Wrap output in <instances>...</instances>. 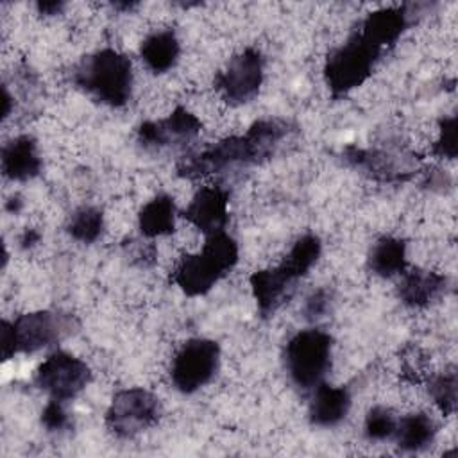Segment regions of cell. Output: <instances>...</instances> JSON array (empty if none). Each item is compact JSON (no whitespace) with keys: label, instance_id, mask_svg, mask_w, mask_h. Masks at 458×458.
<instances>
[{"label":"cell","instance_id":"obj_9","mask_svg":"<svg viewBox=\"0 0 458 458\" xmlns=\"http://www.w3.org/2000/svg\"><path fill=\"white\" fill-rule=\"evenodd\" d=\"M220 345L211 338H190L175 352L170 379L181 394H195L218 372Z\"/></svg>","mask_w":458,"mask_h":458},{"label":"cell","instance_id":"obj_15","mask_svg":"<svg viewBox=\"0 0 458 458\" xmlns=\"http://www.w3.org/2000/svg\"><path fill=\"white\" fill-rule=\"evenodd\" d=\"M413 13L410 5L381 7L369 13L360 23V34L383 52L397 43V39L411 25Z\"/></svg>","mask_w":458,"mask_h":458},{"label":"cell","instance_id":"obj_30","mask_svg":"<svg viewBox=\"0 0 458 458\" xmlns=\"http://www.w3.org/2000/svg\"><path fill=\"white\" fill-rule=\"evenodd\" d=\"M0 349H2V360L7 361L11 360L18 349H16V340H14V331H13V322L2 320L0 326Z\"/></svg>","mask_w":458,"mask_h":458},{"label":"cell","instance_id":"obj_32","mask_svg":"<svg viewBox=\"0 0 458 458\" xmlns=\"http://www.w3.org/2000/svg\"><path fill=\"white\" fill-rule=\"evenodd\" d=\"M66 7L64 2L61 0H45V2H38L36 4V9L41 16H55V14H61L63 9Z\"/></svg>","mask_w":458,"mask_h":458},{"label":"cell","instance_id":"obj_4","mask_svg":"<svg viewBox=\"0 0 458 458\" xmlns=\"http://www.w3.org/2000/svg\"><path fill=\"white\" fill-rule=\"evenodd\" d=\"M238 243L225 231L206 236L199 252L184 254L172 272V281L188 297L206 295L238 263Z\"/></svg>","mask_w":458,"mask_h":458},{"label":"cell","instance_id":"obj_22","mask_svg":"<svg viewBox=\"0 0 458 458\" xmlns=\"http://www.w3.org/2000/svg\"><path fill=\"white\" fill-rule=\"evenodd\" d=\"M437 433V422L428 413L415 411L397 419V426L392 438L395 440L401 451L419 453L428 449L435 442Z\"/></svg>","mask_w":458,"mask_h":458},{"label":"cell","instance_id":"obj_12","mask_svg":"<svg viewBox=\"0 0 458 458\" xmlns=\"http://www.w3.org/2000/svg\"><path fill=\"white\" fill-rule=\"evenodd\" d=\"M91 381L89 365L66 351H54L48 354L34 374V383L50 399L72 401Z\"/></svg>","mask_w":458,"mask_h":458},{"label":"cell","instance_id":"obj_31","mask_svg":"<svg viewBox=\"0 0 458 458\" xmlns=\"http://www.w3.org/2000/svg\"><path fill=\"white\" fill-rule=\"evenodd\" d=\"M39 242H41V233H39L38 229H34V227L23 229V233H21L20 238H18V245H20V249H23V250L36 247Z\"/></svg>","mask_w":458,"mask_h":458},{"label":"cell","instance_id":"obj_34","mask_svg":"<svg viewBox=\"0 0 458 458\" xmlns=\"http://www.w3.org/2000/svg\"><path fill=\"white\" fill-rule=\"evenodd\" d=\"M21 208H23V200L20 195H13L5 200V211H9L13 215H18L21 211Z\"/></svg>","mask_w":458,"mask_h":458},{"label":"cell","instance_id":"obj_16","mask_svg":"<svg viewBox=\"0 0 458 458\" xmlns=\"http://www.w3.org/2000/svg\"><path fill=\"white\" fill-rule=\"evenodd\" d=\"M449 288L447 276L426 270V268H411L401 276L397 284V297L408 308H426L437 302Z\"/></svg>","mask_w":458,"mask_h":458},{"label":"cell","instance_id":"obj_6","mask_svg":"<svg viewBox=\"0 0 458 458\" xmlns=\"http://www.w3.org/2000/svg\"><path fill=\"white\" fill-rule=\"evenodd\" d=\"M284 369L301 392H311L324 383L333 360V336L318 327L297 331L288 338L283 352Z\"/></svg>","mask_w":458,"mask_h":458},{"label":"cell","instance_id":"obj_20","mask_svg":"<svg viewBox=\"0 0 458 458\" xmlns=\"http://www.w3.org/2000/svg\"><path fill=\"white\" fill-rule=\"evenodd\" d=\"M177 208L175 200L168 193H157L138 213V229L143 238L154 240L168 236L175 231Z\"/></svg>","mask_w":458,"mask_h":458},{"label":"cell","instance_id":"obj_3","mask_svg":"<svg viewBox=\"0 0 458 458\" xmlns=\"http://www.w3.org/2000/svg\"><path fill=\"white\" fill-rule=\"evenodd\" d=\"M72 81L95 102L123 107L132 95V63L114 48H100L81 59L73 68Z\"/></svg>","mask_w":458,"mask_h":458},{"label":"cell","instance_id":"obj_24","mask_svg":"<svg viewBox=\"0 0 458 458\" xmlns=\"http://www.w3.org/2000/svg\"><path fill=\"white\" fill-rule=\"evenodd\" d=\"M456 388H458V374L454 365L447 367L444 372H438L428 383V392L435 406L445 417L456 411Z\"/></svg>","mask_w":458,"mask_h":458},{"label":"cell","instance_id":"obj_2","mask_svg":"<svg viewBox=\"0 0 458 458\" xmlns=\"http://www.w3.org/2000/svg\"><path fill=\"white\" fill-rule=\"evenodd\" d=\"M320 254V238L313 233H306L295 240L281 263L252 272L249 283L261 318L272 317L284 302L290 301L297 283L308 276Z\"/></svg>","mask_w":458,"mask_h":458},{"label":"cell","instance_id":"obj_7","mask_svg":"<svg viewBox=\"0 0 458 458\" xmlns=\"http://www.w3.org/2000/svg\"><path fill=\"white\" fill-rule=\"evenodd\" d=\"M161 419V401L147 388L132 386L116 392L106 410V428L120 440L132 438L156 426Z\"/></svg>","mask_w":458,"mask_h":458},{"label":"cell","instance_id":"obj_17","mask_svg":"<svg viewBox=\"0 0 458 458\" xmlns=\"http://www.w3.org/2000/svg\"><path fill=\"white\" fill-rule=\"evenodd\" d=\"M308 404V420L315 428L338 426L351 410V392L345 386H333L326 381L315 386Z\"/></svg>","mask_w":458,"mask_h":458},{"label":"cell","instance_id":"obj_11","mask_svg":"<svg viewBox=\"0 0 458 458\" xmlns=\"http://www.w3.org/2000/svg\"><path fill=\"white\" fill-rule=\"evenodd\" d=\"M263 75L265 57L258 48L249 47L229 59L225 68L215 75L213 84L225 104L243 106L259 93Z\"/></svg>","mask_w":458,"mask_h":458},{"label":"cell","instance_id":"obj_26","mask_svg":"<svg viewBox=\"0 0 458 458\" xmlns=\"http://www.w3.org/2000/svg\"><path fill=\"white\" fill-rule=\"evenodd\" d=\"M458 152L456 143V116H444L438 122V138L433 143V154L440 159H454Z\"/></svg>","mask_w":458,"mask_h":458},{"label":"cell","instance_id":"obj_13","mask_svg":"<svg viewBox=\"0 0 458 458\" xmlns=\"http://www.w3.org/2000/svg\"><path fill=\"white\" fill-rule=\"evenodd\" d=\"M202 131V122L190 109L177 106L166 118L145 120L136 129V141L147 150H159L172 145H184Z\"/></svg>","mask_w":458,"mask_h":458},{"label":"cell","instance_id":"obj_18","mask_svg":"<svg viewBox=\"0 0 458 458\" xmlns=\"http://www.w3.org/2000/svg\"><path fill=\"white\" fill-rule=\"evenodd\" d=\"M2 174L4 177L25 182L41 174V156L38 150V143L29 134H20L7 141L2 147Z\"/></svg>","mask_w":458,"mask_h":458},{"label":"cell","instance_id":"obj_29","mask_svg":"<svg viewBox=\"0 0 458 458\" xmlns=\"http://www.w3.org/2000/svg\"><path fill=\"white\" fill-rule=\"evenodd\" d=\"M422 186H426L428 190H431V191H447V190H451V186H453V179H451V175L445 172V170H442V168H431V170H428V172H424V175H422Z\"/></svg>","mask_w":458,"mask_h":458},{"label":"cell","instance_id":"obj_21","mask_svg":"<svg viewBox=\"0 0 458 458\" xmlns=\"http://www.w3.org/2000/svg\"><path fill=\"white\" fill-rule=\"evenodd\" d=\"M408 243L397 236H381L367 256L369 270L383 279L403 276L406 272Z\"/></svg>","mask_w":458,"mask_h":458},{"label":"cell","instance_id":"obj_33","mask_svg":"<svg viewBox=\"0 0 458 458\" xmlns=\"http://www.w3.org/2000/svg\"><path fill=\"white\" fill-rule=\"evenodd\" d=\"M13 104H14V100H13V97H11L9 89H7V86L4 84V86H2V118H4V120L11 114Z\"/></svg>","mask_w":458,"mask_h":458},{"label":"cell","instance_id":"obj_19","mask_svg":"<svg viewBox=\"0 0 458 458\" xmlns=\"http://www.w3.org/2000/svg\"><path fill=\"white\" fill-rule=\"evenodd\" d=\"M140 55L152 73L161 75L170 72L181 55V43L175 30L161 29L150 32L140 45Z\"/></svg>","mask_w":458,"mask_h":458},{"label":"cell","instance_id":"obj_27","mask_svg":"<svg viewBox=\"0 0 458 458\" xmlns=\"http://www.w3.org/2000/svg\"><path fill=\"white\" fill-rule=\"evenodd\" d=\"M39 420L48 433H63L72 426V419L64 408V403L57 399H50L45 404V408L41 410Z\"/></svg>","mask_w":458,"mask_h":458},{"label":"cell","instance_id":"obj_8","mask_svg":"<svg viewBox=\"0 0 458 458\" xmlns=\"http://www.w3.org/2000/svg\"><path fill=\"white\" fill-rule=\"evenodd\" d=\"M344 161L377 182H406L420 172V157L406 148H363L347 145Z\"/></svg>","mask_w":458,"mask_h":458},{"label":"cell","instance_id":"obj_23","mask_svg":"<svg viewBox=\"0 0 458 458\" xmlns=\"http://www.w3.org/2000/svg\"><path fill=\"white\" fill-rule=\"evenodd\" d=\"M106 227L104 213L97 206H81L73 209L66 220V233L79 243L91 245L95 243Z\"/></svg>","mask_w":458,"mask_h":458},{"label":"cell","instance_id":"obj_35","mask_svg":"<svg viewBox=\"0 0 458 458\" xmlns=\"http://www.w3.org/2000/svg\"><path fill=\"white\" fill-rule=\"evenodd\" d=\"M113 7L118 11H131V9L138 7V2H114Z\"/></svg>","mask_w":458,"mask_h":458},{"label":"cell","instance_id":"obj_1","mask_svg":"<svg viewBox=\"0 0 458 458\" xmlns=\"http://www.w3.org/2000/svg\"><path fill=\"white\" fill-rule=\"evenodd\" d=\"M295 131L297 125L286 118L256 120L245 134L227 136L200 150L188 152L179 159L175 174L177 177L193 181L238 168L263 165L277 154V150Z\"/></svg>","mask_w":458,"mask_h":458},{"label":"cell","instance_id":"obj_14","mask_svg":"<svg viewBox=\"0 0 458 458\" xmlns=\"http://www.w3.org/2000/svg\"><path fill=\"white\" fill-rule=\"evenodd\" d=\"M229 191L220 184L202 186L186 209L182 216L195 225L204 236L225 231L229 222Z\"/></svg>","mask_w":458,"mask_h":458},{"label":"cell","instance_id":"obj_10","mask_svg":"<svg viewBox=\"0 0 458 458\" xmlns=\"http://www.w3.org/2000/svg\"><path fill=\"white\" fill-rule=\"evenodd\" d=\"M81 324L72 313L38 310L13 320L18 352H36L75 335Z\"/></svg>","mask_w":458,"mask_h":458},{"label":"cell","instance_id":"obj_5","mask_svg":"<svg viewBox=\"0 0 458 458\" xmlns=\"http://www.w3.org/2000/svg\"><path fill=\"white\" fill-rule=\"evenodd\" d=\"M383 50L354 30L340 47L333 48L324 63V81L333 98L345 97L360 88L374 72Z\"/></svg>","mask_w":458,"mask_h":458},{"label":"cell","instance_id":"obj_25","mask_svg":"<svg viewBox=\"0 0 458 458\" xmlns=\"http://www.w3.org/2000/svg\"><path fill=\"white\" fill-rule=\"evenodd\" d=\"M397 417L386 406H374L367 411L363 422V435L370 442H381L394 437Z\"/></svg>","mask_w":458,"mask_h":458},{"label":"cell","instance_id":"obj_28","mask_svg":"<svg viewBox=\"0 0 458 458\" xmlns=\"http://www.w3.org/2000/svg\"><path fill=\"white\" fill-rule=\"evenodd\" d=\"M331 304H333V293H331V290H327V288L313 290V292L304 299V304H302V317H304L308 322H317V320L324 318V317L329 313Z\"/></svg>","mask_w":458,"mask_h":458}]
</instances>
